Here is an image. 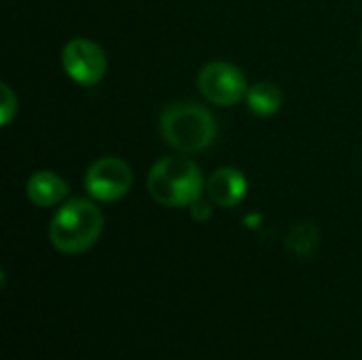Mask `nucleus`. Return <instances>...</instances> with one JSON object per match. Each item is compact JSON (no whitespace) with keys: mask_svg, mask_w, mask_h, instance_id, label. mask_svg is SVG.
<instances>
[{"mask_svg":"<svg viewBox=\"0 0 362 360\" xmlns=\"http://www.w3.org/2000/svg\"><path fill=\"white\" fill-rule=\"evenodd\" d=\"M104 231L102 210L83 197L68 199L49 225L51 244L64 255L87 252Z\"/></svg>","mask_w":362,"mask_h":360,"instance_id":"nucleus-1","label":"nucleus"},{"mask_svg":"<svg viewBox=\"0 0 362 360\" xmlns=\"http://www.w3.org/2000/svg\"><path fill=\"white\" fill-rule=\"evenodd\" d=\"M151 197L168 208H187L202 199L204 176L199 168L187 157L159 159L146 178Z\"/></svg>","mask_w":362,"mask_h":360,"instance_id":"nucleus-2","label":"nucleus"},{"mask_svg":"<svg viewBox=\"0 0 362 360\" xmlns=\"http://www.w3.org/2000/svg\"><path fill=\"white\" fill-rule=\"evenodd\" d=\"M159 129L163 140L185 155L206 151L216 138V121L212 112L195 102L170 104L161 112Z\"/></svg>","mask_w":362,"mask_h":360,"instance_id":"nucleus-3","label":"nucleus"},{"mask_svg":"<svg viewBox=\"0 0 362 360\" xmlns=\"http://www.w3.org/2000/svg\"><path fill=\"white\" fill-rule=\"evenodd\" d=\"M197 87L206 100L218 106H233L248 95L244 72L229 62H210L197 74Z\"/></svg>","mask_w":362,"mask_h":360,"instance_id":"nucleus-4","label":"nucleus"},{"mask_svg":"<svg viewBox=\"0 0 362 360\" xmlns=\"http://www.w3.org/2000/svg\"><path fill=\"white\" fill-rule=\"evenodd\" d=\"M85 189L98 202H117L132 189V168L119 157H102L85 172Z\"/></svg>","mask_w":362,"mask_h":360,"instance_id":"nucleus-5","label":"nucleus"},{"mask_svg":"<svg viewBox=\"0 0 362 360\" xmlns=\"http://www.w3.org/2000/svg\"><path fill=\"white\" fill-rule=\"evenodd\" d=\"M62 64L66 74L78 85H95L106 74V53L89 38H72L62 51Z\"/></svg>","mask_w":362,"mask_h":360,"instance_id":"nucleus-6","label":"nucleus"},{"mask_svg":"<svg viewBox=\"0 0 362 360\" xmlns=\"http://www.w3.org/2000/svg\"><path fill=\"white\" fill-rule=\"evenodd\" d=\"M206 191L210 195V199L221 206V208H233L238 206L246 191H248V182L244 178V174L235 168H221L216 170L208 182H206Z\"/></svg>","mask_w":362,"mask_h":360,"instance_id":"nucleus-7","label":"nucleus"},{"mask_svg":"<svg viewBox=\"0 0 362 360\" xmlns=\"http://www.w3.org/2000/svg\"><path fill=\"white\" fill-rule=\"evenodd\" d=\"M68 191H70L68 182L49 170H40V172L32 174L28 185H25L28 199L38 208L57 206L59 202H64L68 197Z\"/></svg>","mask_w":362,"mask_h":360,"instance_id":"nucleus-8","label":"nucleus"},{"mask_svg":"<svg viewBox=\"0 0 362 360\" xmlns=\"http://www.w3.org/2000/svg\"><path fill=\"white\" fill-rule=\"evenodd\" d=\"M246 102L252 112L269 117L282 108V91L274 83H257L248 89Z\"/></svg>","mask_w":362,"mask_h":360,"instance_id":"nucleus-9","label":"nucleus"},{"mask_svg":"<svg viewBox=\"0 0 362 360\" xmlns=\"http://www.w3.org/2000/svg\"><path fill=\"white\" fill-rule=\"evenodd\" d=\"M318 244V229L312 223H299L288 233V246L297 255H312Z\"/></svg>","mask_w":362,"mask_h":360,"instance_id":"nucleus-10","label":"nucleus"},{"mask_svg":"<svg viewBox=\"0 0 362 360\" xmlns=\"http://www.w3.org/2000/svg\"><path fill=\"white\" fill-rule=\"evenodd\" d=\"M0 89H2V104H0V115H2V125H8L11 123V119L15 117V112H17V98H15V93L11 91V87L8 85H0Z\"/></svg>","mask_w":362,"mask_h":360,"instance_id":"nucleus-11","label":"nucleus"},{"mask_svg":"<svg viewBox=\"0 0 362 360\" xmlns=\"http://www.w3.org/2000/svg\"><path fill=\"white\" fill-rule=\"evenodd\" d=\"M191 212H193V219H195V221H206V219H210V206L204 204L202 199L195 202V204L191 206Z\"/></svg>","mask_w":362,"mask_h":360,"instance_id":"nucleus-12","label":"nucleus"},{"mask_svg":"<svg viewBox=\"0 0 362 360\" xmlns=\"http://www.w3.org/2000/svg\"><path fill=\"white\" fill-rule=\"evenodd\" d=\"M361 42H362V32H361Z\"/></svg>","mask_w":362,"mask_h":360,"instance_id":"nucleus-13","label":"nucleus"}]
</instances>
